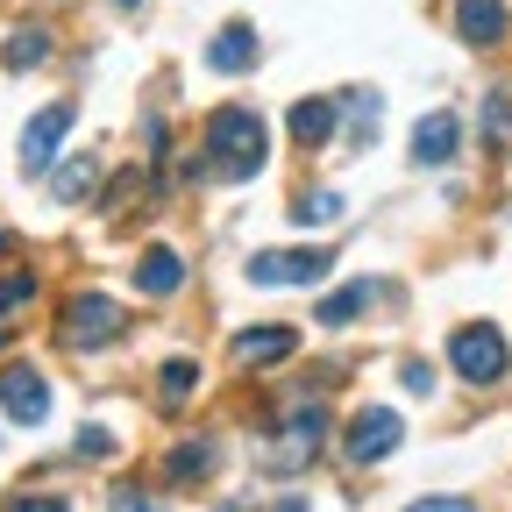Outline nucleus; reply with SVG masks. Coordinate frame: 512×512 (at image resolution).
<instances>
[{
	"label": "nucleus",
	"mask_w": 512,
	"mask_h": 512,
	"mask_svg": "<svg viewBox=\"0 0 512 512\" xmlns=\"http://www.w3.org/2000/svg\"><path fill=\"white\" fill-rule=\"evenodd\" d=\"M207 171H221V178H256L264 171V157H271V143H264V121H256V107H214L207 114Z\"/></svg>",
	"instance_id": "nucleus-1"
},
{
	"label": "nucleus",
	"mask_w": 512,
	"mask_h": 512,
	"mask_svg": "<svg viewBox=\"0 0 512 512\" xmlns=\"http://www.w3.org/2000/svg\"><path fill=\"white\" fill-rule=\"evenodd\" d=\"M448 370H456L463 384H477V392L505 384V370H512V342H505V328H491V320H463V328L448 335Z\"/></svg>",
	"instance_id": "nucleus-2"
},
{
	"label": "nucleus",
	"mask_w": 512,
	"mask_h": 512,
	"mask_svg": "<svg viewBox=\"0 0 512 512\" xmlns=\"http://www.w3.org/2000/svg\"><path fill=\"white\" fill-rule=\"evenodd\" d=\"M128 335V313L107 299V292H79V299H64V313H57V342L64 349H107V342H121Z\"/></svg>",
	"instance_id": "nucleus-3"
},
{
	"label": "nucleus",
	"mask_w": 512,
	"mask_h": 512,
	"mask_svg": "<svg viewBox=\"0 0 512 512\" xmlns=\"http://www.w3.org/2000/svg\"><path fill=\"white\" fill-rule=\"evenodd\" d=\"M249 285H320L335 271V249H320V242H306V249H264V256H249Z\"/></svg>",
	"instance_id": "nucleus-4"
},
{
	"label": "nucleus",
	"mask_w": 512,
	"mask_h": 512,
	"mask_svg": "<svg viewBox=\"0 0 512 512\" xmlns=\"http://www.w3.org/2000/svg\"><path fill=\"white\" fill-rule=\"evenodd\" d=\"M406 441V420L392 413V406H363L349 427H342V456L356 463V470H370V463H384L392 448Z\"/></svg>",
	"instance_id": "nucleus-5"
},
{
	"label": "nucleus",
	"mask_w": 512,
	"mask_h": 512,
	"mask_svg": "<svg viewBox=\"0 0 512 512\" xmlns=\"http://www.w3.org/2000/svg\"><path fill=\"white\" fill-rule=\"evenodd\" d=\"M0 413L15 427H43L50 420V377L36 363H0Z\"/></svg>",
	"instance_id": "nucleus-6"
},
{
	"label": "nucleus",
	"mask_w": 512,
	"mask_h": 512,
	"mask_svg": "<svg viewBox=\"0 0 512 512\" xmlns=\"http://www.w3.org/2000/svg\"><path fill=\"white\" fill-rule=\"evenodd\" d=\"M320 441H328V413H320V406H299V413L278 427V441H271V470H278V477L306 470V463L320 456Z\"/></svg>",
	"instance_id": "nucleus-7"
},
{
	"label": "nucleus",
	"mask_w": 512,
	"mask_h": 512,
	"mask_svg": "<svg viewBox=\"0 0 512 512\" xmlns=\"http://www.w3.org/2000/svg\"><path fill=\"white\" fill-rule=\"evenodd\" d=\"M72 121H79V107H72V100H50V107H43L29 128H22V171H29V178L57 164L64 136H72Z\"/></svg>",
	"instance_id": "nucleus-8"
},
{
	"label": "nucleus",
	"mask_w": 512,
	"mask_h": 512,
	"mask_svg": "<svg viewBox=\"0 0 512 512\" xmlns=\"http://www.w3.org/2000/svg\"><path fill=\"white\" fill-rule=\"evenodd\" d=\"M456 150H463V114H456V107H434V114L413 121V164H420V171L456 164Z\"/></svg>",
	"instance_id": "nucleus-9"
},
{
	"label": "nucleus",
	"mask_w": 512,
	"mask_h": 512,
	"mask_svg": "<svg viewBox=\"0 0 512 512\" xmlns=\"http://www.w3.org/2000/svg\"><path fill=\"white\" fill-rule=\"evenodd\" d=\"M285 356H299V328H235L228 335V363L235 370H264V363H285Z\"/></svg>",
	"instance_id": "nucleus-10"
},
{
	"label": "nucleus",
	"mask_w": 512,
	"mask_h": 512,
	"mask_svg": "<svg viewBox=\"0 0 512 512\" xmlns=\"http://www.w3.org/2000/svg\"><path fill=\"white\" fill-rule=\"evenodd\" d=\"M505 29H512V15H505V0H456V36H463V43L491 50V43H498Z\"/></svg>",
	"instance_id": "nucleus-11"
},
{
	"label": "nucleus",
	"mask_w": 512,
	"mask_h": 512,
	"mask_svg": "<svg viewBox=\"0 0 512 512\" xmlns=\"http://www.w3.org/2000/svg\"><path fill=\"white\" fill-rule=\"evenodd\" d=\"M178 285H185V256H178V249H164V242H157V249H143V256H136V292L171 299Z\"/></svg>",
	"instance_id": "nucleus-12"
},
{
	"label": "nucleus",
	"mask_w": 512,
	"mask_h": 512,
	"mask_svg": "<svg viewBox=\"0 0 512 512\" xmlns=\"http://www.w3.org/2000/svg\"><path fill=\"white\" fill-rule=\"evenodd\" d=\"M335 100H292V114H285V128H292V143L299 150H320V143H335Z\"/></svg>",
	"instance_id": "nucleus-13"
},
{
	"label": "nucleus",
	"mask_w": 512,
	"mask_h": 512,
	"mask_svg": "<svg viewBox=\"0 0 512 512\" xmlns=\"http://www.w3.org/2000/svg\"><path fill=\"white\" fill-rule=\"evenodd\" d=\"M214 463H221V448H214L207 434H192V441H178L171 456H164V477H171V484H207Z\"/></svg>",
	"instance_id": "nucleus-14"
},
{
	"label": "nucleus",
	"mask_w": 512,
	"mask_h": 512,
	"mask_svg": "<svg viewBox=\"0 0 512 512\" xmlns=\"http://www.w3.org/2000/svg\"><path fill=\"white\" fill-rule=\"evenodd\" d=\"M207 64H214L221 79H228V72H249V64H256V29H249V22H228V29L207 43Z\"/></svg>",
	"instance_id": "nucleus-15"
},
{
	"label": "nucleus",
	"mask_w": 512,
	"mask_h": 512,
	"mask_svg": "<svg viewBox=\"0 0 512 512\" xmlns=\"http://www.w3.org/2000/svg\"><path fill=\"white\" fill-rule=\"evenodd\" d=\"M370 299H377V285H370V278H356V285L328 292V299H320V328H356Z\"/></svg>",
	"instance_id": "nucleus-16"
},
{
	"label": "nucleus",
	"mask_w": 512,
	"mask_h": 512,
	"mask_svg": "<svg viewBox=\"0 0 512 512\" xmlns=\"http://www.w3.org/2000/svg\"><path fill=\"white\" fill-rule=\"evenodd\" d=\"M43 57H50V29H36V22H22L8 43H0V64H8V72H36Z\"/></svg>",
	"instance_id": "nucleus-17"
},
{
	"label": "nucleus",
	"mask_w": 512,
	"mask_h": 512,
	"mask_svg": "<svg viewBox=\"0 0 512 512\" xmlns=\"http://www.w3.org/2000/svg\"><path fill=\"white\" fill-rule=\"evenodd\" d=\"M349 207H342V192L335 185H313V192H299L292 200V221H306V228H335Z\"/></svg>",
	"instance_id": "nucleus-18"
},
{
	"label": "nucleus",
	"mask_w": 512,
	"mask_h": 512,
	"mask_svg": "<svg viewBox=\"0 0 512 512\" xmlns=\"http://www.w3.org/2000/svg\"><path fill=\"white\" fill-rule=\"evenodd\" d=\"M192 392H200V363H192V356H171L164 377H157V406L171 413V406H185Z\"/></svg>",
	"instance_id": "nucleus-19"
},
{
	"label": "nucleus",
	"mask_w": 512,
	"mask_h": 512,
	"mask_svg": "<svg viewBox=\"0 0 512 512\" xmlns=\"http://www.w3.org/2000/svg\"><path fill=\"white\" fill-rule=\"evenodd\" d=\"M36 271H8V278H0V320H22L29 306H36Z\"/></svg>",
	"instance_id": "nucleus-20"
},
{
	"label": "nucleus",
	"mask_w": 512,
	"mask_h": 512,
	"mask_svg": "<svg viewBox=\"0 0 512 512\" xmlns=\"http://www.w3.org/2000/svg\"><path fill=\"white\" fill-rule=\"evenodd\" d=\"M93 185H100V157H72L57 171V200H86Z\"/></svg>",
	"instance_id": "nucleus-21"
},
{
	"label": "nucleus",
	"mask_w": 512,
	"mask_h": 512,
	"mask_svg": "<svg viewBox=\"0 0 512 512\" xmlns=\"http://www.w3.org/2000/svg\"><path fill=\"white\" fill-rule=\"evenodd\" d=\"M505 128H512V93H491L484 100V143H505Z\"/></svg>",
	"instance_id": "nucleus-22"
},
{
	"label": "nucleus",
	"mask_w": 512,
	"mask_h": 512,
	"mask_svg": "<svg viewBox=\"0 0 512 512\" xmlns=\"http://www.w3.org/2000/svg\"><path fill=\"white\" fill-rule=\"evenodd\" d=\"M0 512H72V498H57V491H15Z\"/></svg>",
	"instance_id": "nucleus-23"
},
{
	"label": "nucleus",
	"mask_w": 512,
	"mask_h": 512,
	"mask_svg": "<svg viewBox=\"0 0 512 512\" xmlns=\"http://www.w3.org/2000/svg\"><path fill=\"white\" fill-rule=\"evenodd\" d=\"M72 448H79V456H86V463H100V456H114V434H107V427H100V420H86V427H79V441H72Z\"/></svg>",
	"instance_id": "nucleus-24"
},
{
	"label": "nucleus",
	"mask_w": 512,
	"mask_h": 512,
	"mask_svg": "<svg viewBox=\"0 0 512 512\" xmlns=\"http://www.w3.org/2000/svg\"><path fill=\"white\" fill-rule=\"evenodd\" d=\"M136 185H143L136 171H121V178H107V200H100V207H107V214H128V207H136Z\"/></svg>",
	"instance_id": "nucleus-25"
},
{
	"label": "nucleus",
	"mask_w": 512,
	"mask_h": 512,
	"mask_svg": "<svg viewBox=\"0 0 512 512\" xmlns=\"http://www.w3.org/2000/svg\"><path fill=\"white\" fill-rule=\"evenodd\" d=\"M107 512H164L150 491H136V484H114V498H107Z\"/></svg>",
	"instance_id": "nucleus-26"
},
{
	"label": "nucleus",
	"mask_w": 512,
	"mask_h": 512,
	"mask_svg": "<svg viewBox=\"0 0 512 512\" xmlns=\"http://www.w3.org/2000/svg\"><path fill=\"white\" fill-rule=\"evenodd\" d=\"M399 384H406L413 399H427V392H434V370H427L420 356H406V363H399Z\"/></svg>",
	"instance_id": "nucleus-27"
},
{
	"label": "nucleus",
	"mask_w": 512,
	"mask_h": 512,
	"mask_svg": "<svg viewBox=\"0 0 512 512\" xmlns=\"http://www.w3.org/2000/svg\"><path fill=\"white\" fill-rule=\"evenodd\" d=\"M406 512H477L470 498H456V491H448V498H413Z\"/></svg>",
	"instance_id": "nucleus-28"
},
{
	"label": "nucleus",
	"mask_w": 512,
	"mask_h": 512,
	"mask_svg": "<svg viewBox=\"0 0 512 512\" xmlns=\"http://www.w3.org/2000/svg\"><path fill=\"white\" fill-rule=\"evenodd\" d=\"M271 512H306V498H278V505H271Z\"/></svg>",
	"instance_id": "nucleus-29"
},
{
	"label": "nucleus",
	"mask_w": 512,
	"mask_h": 512,
	"mask_svg": "<svg viewBox=\"0 0 512 512\" xmlns=\"http://www.w3.org/2000/svg\"><path fill=\"white\" fill-rule=\"evenodd\" d=\"M0 256H8V228H0Z\"/></svg>",
	"instance_id": "nucleus-30"
},
{
	"label": "nucleus",
	"mask_w": 512,
	"mask_h": 512,
	"mask_svg": "<svg viewBox=\"0 0 512 512\" xmlns=\"http://www.w3.org/2000/svg\"><path fill=\"white\" fill-rule=\"evenodd\" d=\"M121 8H143V0H121Z\"/></svg>",
	"instance_id": "nucleus-31"
}]
</instances>
